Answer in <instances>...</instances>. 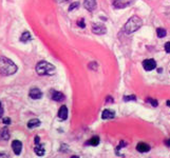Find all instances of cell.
Listing matches in <instances>:
<instances>
[{"label": "cell", "mask_w": 170, "mask_h": 158, "mask_svg": "<svg viewBox=\"0 0 170 158\" xmlns=\"http://www.w3.org/2000/svg\"><path fill=\"white\" fill-rule=\"evenodd\" d=\"M17 65L6 57H0V74L5 76L13 75L17 72Z\"/></svg>", "instance_id": "1"}, {"label": "cell", "mask_w": 170, "mask_h": 158, "mask_svg": "<svg viewBox=\"0 0 170 158\" xmlns=\"http://www.w3.org/2000/svg\"><path fill=\"white\" fill-rule=\"evenodd\" d=\"M36 72L39 76H52L55 74L56 69L52 63L48 61H40L36 65Z\"/></svg>", "instance_id": "2"}, {"label": "cell", "mask_w": 170, "mask_h": 158, "mask_svg": "<svg viewBox=\"0 0 170 158\" xmlns=\"http://www.w3.org/2000/svg\"><path fill=\"white\" fill-rule=\"evenodd\" d=\"M142 24H143V22H142V20H141L140 17H137V16H132L129 20L126 22V24H125V26H124L125 32L127 33V34L134 33L135 31H137L141 26H142Z\"/></svg>", "instance_id": "3"}, {"label": "cell", "mask_w": 170, "mask_h": 158, "mask_svg": "<svg viewBox=\"0 0 170 158\" xmlns=\"http://www.w3.org/2000/svg\"><path fill=\"white\" fill-rule=\"evenodd\" d=\"M92 32L94 34H97V35H103V34H106L107 29L105 25L99 24V23H94L92 24Z\"/></svg>", "instance_id": "4"}, {"label": "cell", "mask_w": 170, "mask_h": 158, "mask_svg": "<svg viewBox=\"0 0 170 158\" xmlns=\"http://www.w3.org/2000/svg\"><path fill=\"white\" fill-rule=\"evenodd\" d=\"M143 66L146 71H152L156 68V62H155L154 59H146V60L143 61Z\"/></svg>", "instance_id": "5"}, {"label": "cell", "mask_w": 170, "mask_h": 158, "mask_svg": "<svg viewBox=\"0 0 170 158\" xmlns=\"http://www.w3.org/2000/svg\"><path fill=\"white\" fill-rule=\"evenodd\" d=\"M132 0H113V5L116 9H124L130 5Z\"/></svg>", "instance_id": "6"}, {"label": "cell", "mask_w": 170, "mask_h": 158, "mask_svg": "<svg viewBox=\"0 0 170 158\" xmlns=\"http://www.w3.org/2000/svg\"><path fill=\"white\" fill-rule=\"evenodd\" d=\"M29 95H30V97L32 98V99H34V100H36V99H40V98L42 97V93H41V91L39 90L38 88L31 89Z\"/></svg>", "instance_id": "7"}, {"label": "cell", "mask_w": 170, "mask_h": 158, "mask_svg": "<svg viewBox=\"0 0 170 158\" xmlns=\"http://www.w3.org/2000/svg\"><path fill=\"white\" fill-rule=\"evenodd\" d=\"M12 148H13L14 153H15L16 155H19V154L21 153V150H22V143L19 140H14L13 142H12Z\"/></svg>", "instance_id": "8"}, {"label": "cell", "mask_w": 170, "mask_h": 158, "mask_svg": "<svg viewBox=\"0 0 170 158\" xmlns=\"http://www.w3.org/2000/svg\"><path fill=\"white\" fill-rule=\"evenodd\" d=\"M58 117L60 118L61 121H65L68 118V109L66 105H61L58 111Z\"/></svg>", "instance_id": "9"}, {"label": "cell", "mask_w": 170, "mask_h": 158, "mask_svg": "<svg viewBox=\"0 0 170 158\" xmlns=\"http://www.w3.org/2000/svg\"><path fill=\"white\" fill-rule=\"evenodd\" d=\"M51 98L55 101H64L65 100V96L60 92H57V91H51Z\"/></svg>", "instance_id": "10"}, {"label": "cell", "mask_w": 170, "mask_h": 158, "mask_svg": "<svg viewBox=\"0 0 170 158\" xmlns=\"http://www.w3.org/2000/svg\"><path fill=\"white\" fill-rule=\"evenodd\" d=\"M84 4L87 10L92 12V11H94L95 8H96V0H85Z\"/></svg>", "instance_id": "11"}, {"label": "cell", "mask_w": 170, "mask_h": 158, "mask_svg": "<svg viewBox=\"0 0 170 158\" xmlns=\"http://www.w3.org/2000/svg\"><path fill=\"white\" fill-rule=\"evenodd\" d=\"M136 150L141 153H146V152H149L150 151V147L149 144L145 142H140L136 146Z\"/></svg>", "instance_id": "12"}, {"label": "cell", "mask_w": 170, "mask_h": 158, "mask_svg": "<svg viewBox=\"0 0 170 158\" xmlns=\"http://www.w3.org/2000/svg\"><path fill=\"white\" fill-rule=\"evenodd\" d=\"M115 116L114 112L111 110H105L103 111V114H102V118L103 119H111Z\"/></svg>", "instance_id": "13"}, {"label": "cell", "mask_w": 170, "mask_h": 158, "mask_svg": "<svg viewBox=\"0 0 170 158\" xmlns=\"http://www.w3.org/2000/svg\"><path fill=\"white\" fill-rule=\"evenodd\" d=\"M34 150H35V153L37 154L38 156H43V155H44V153H46V151H44V148H43V147L41 146L40 143L36 144V147L34 148Z\"/></svg>", "instance_id": "14"}, {"label": "cell", "mask_w": 170, "mask_h": 158, "mask_svg": "<svg viewBox=\"0 0 170 158\" xmlns=\"http://www.w3.org/2000/svg\"><path fill=\"white\" fill-rule=\"evenodd\" d=\"M40 126V121L38 119H32L28 122V128L29 129H34Z\"/></svg>", "instance_id": "15"}, {"label": "cell", "mask_w": 170, "mask_h": 158, "mask_svg": "<svg viewBox=\"0 0 170 158\" xmlns=\"http://www.w3.org/2000/svg\"><path fill=\"white\" fill-rule=\"evenodd\" d=\"M31 39H32V36H31V34L29 32L22 33V35H21V37H20L21 42H28V41H30Z\"/></svg>", "instance_id": "16"}, {"label": "cell", "mask_w": 170, "mask_h": 158, "mask_svg": "<svg viewBox=\"0 0 170 158\" xmlns=\"http://www.w3.org/2000/svg\"><path fill=\"white\" fill-rule=\"evenodd\" d=\"M98 143H99V137L94 136V137H92L88 142H86V144H90V146L96 147V146H98Z\"/></svg>", "instance_id": "17"}, {"label": "cell", "mask_w": 170, "mask_h": 158, "mask_svg": "<svg viewBox=\"0 0 170 158\" xmlns=\"http://www.w3.org/2000/svg\"><path fill=\"white\" fill-rule=\"evenodd\" d=\"M0 136L4 139V140H8L9 137H10V134H9V131L6 128H3L2 131H1V133H0Z\"/></svg>", "instance_id": "18"}, {"label": "cell", "mask_w": 170, "mask_h": 158, "mask_svg": "<svg viewBox=\"0 0 170 158\" xmlns=\"http://www.w3.org/2000/svg\"><path fill=\"white\" fill-rule=\"evenodd\" d=\"M156 34L160 38H164L167 33H166V30H164V29H162V28H159L156 30Z\"/></svg>", "instance_id": "19"}, {"label": "cell", "mask_w": 170, "mask_h": 158, "mask_svg": "<svg viewBox=\"0 0 170 158\" xmlns=\"http://www.w3.org/2000/svg\"><path fill=\"white\" fill-rule=\"evenodd\" d=\"M124 100H125V101L136 100V97H135L134 95H131V96H125V97H124Z\"/></svg>", "instance_id": "20"}, {"label": "cell", "mask_w": 170, "mask_h": 158, "mask_svg": "<svg viewBox=\"0 0 170 158\" xmlns=\"http://www.w3.org/2000/svg\"><path fill=\"white\" fill-rule=\"evenodd\" d=\"M148 102H150V104L152 105V107H157V101L155 99H151V98H148L147 99Z\"/></svg>", "instance_id": "21"}, {"label": "cell", "mask_w": 170, "mask_h": 158, "mask_svg": "<svg viewBox=\"0 0 170 158\" xmlns=\"http://www.w3.org/2000/svg\"><path fill=\"white\" fill-rule=\"evenodd\" d=\"M78 5H79L78 2H73L70 6H69V11H73L75 8H78Z\"/></svg>", "instance_id": "22"}, {"label": "cell", "mask_w": 170, "mask_h": 158, "mask_svg": "<svg viewBox=\"0 0 170 158\" xmlns=\"http://www.w3.org/2000/svg\"><path fill=\"white\" fill-rule=\"evenodd\" d=\"M77 25H79L80 28H85V26H86V24H85V20H84V19H80V20L77 22Z\"/></svg>", "instance_id": "23"}, {"label": "cell", "mask_w": 170, "mask_h": 158, "mask_svg": "<svg viewBox=\"0 0 170 158\" xmlns=\"http://www.w3.org/2000/svg\"><path fill=\"white\" fill-rule=\"evenodd\" d=\"M2 122L4 123V124H10V123H11V119H10V118H3Z\"/></svg>", "instance_id": "24"}, {"label": "cell", "mask_w": 170, "mask_h": 158, "mask_svg": "<svg viewBox=\"0 0 170 158\" xmlns=\"http://www.w3.org/2000/svg\"><path fill=\"white\" fill-rule=\"evenodd\" d=\"M165 51L167 53H170V42H167L165 44Z\"/></svg>", "instance_id": "25"}, {"label": "cell", "mask_w": 170, "mask_h": 158, "mask_svg": "<svg viewBox=\"0 0 170 158\" xmlns=\"http://www.w3.org/2000/svg\"><path fill=\"white\" fill-rule=\"evenodd\" d=\"M3 115V107H2V103L0 102V118L2 117Z\"/></svg>", "instance_id": "26"}, {"label": "cell", "mask_w": 170, "mask_h": 158, "mask_svg": "<svg viewBox=\"0 0 170 158\" xmlns=\"http://www.w3.org/2000/svg\"><path fill=\"white\" fill-rule=\"evenodd\" d=\"M92 66H93V68L95 69V70H96V69H97V65H96V63L91 62V63H90V65H89V68H92Z\"/></svg>", "instance_id": "27"}, {"label": "cell", "mask_w": 170, "mask_h": 158, "mask_svg": "<svg viewBox=\"0 0 170 158\" xmlns=\"http://www.w3.org/2000/svg\"><path fill=\"white\" fill-rule=\"evenodd\" d=\"M39 140H40V139H39V136H36L35 137V144H38Z\"/></svg>", "instance_id": "28"}, {"label": "cell", "mask_w": 170, "mask_h": 158, "mask_svg": "<svg viewBox=\"0 0 170 158\" xmlns=\"http://www.w3.org/2000/svg\"><path fill=\"white\" fill-rule=\"evenodd\" d=\"M109 101H111V102H112V101H113V98L110 97V96H109V97H108V98H107V102H109Z\"/></svg>", "instance_id": "29"}, {"label": "cell", "mask_w": 170, "mask_h": 158, "mask_svg": "<svg viewBox=\"0 0 170 158\" xmlns=\"http://www.w3.org/2000/svg\"><path fill=\"white\" fill-rule=\"evenodd\" d=\"M56 1L59 3H64V2H66V1H68V0H56Z\"/></svg>", "instance_id": "30"}, {"label": "cell", "mask_w": 170, "mask_h": 158, "mask_svg": "<svg viewBox=\"0 0 170 158\" xmlns=\"http://www.w3.org/2000/svg\"><path fill=\"white\" fill-rule=\"evenodd\" d=\"M0 157H6V155H4V154H1V155H0Z\"/></svg>", "instance_id": "31"}, {"label": "cell", "mask_w": 170, "mask_h": 158, "mask_svg": "<svg viewBox=\"0 0 170 158\" xmlns=\"http://www.w3.org/2000/svg\"><path fill=\"white\" fill-rule=\"evenodd\" d=\"M167 144H168V147H169V148H170V139H169V140H168V142H167Z\"/></svg>", "instance_id": "32"}, {"label": "cell", "mask_w": 170, "mask_h": 158, "mask_svg": "<svg viewBox=\"0 0 170 158\" xmlns=\"http://www.w3.org/2000/svg\"><path fill=\"white\" fill-rule=\"evenodd\" d=\"M167 105H168V107H170V101L169 100L167 101Z\"/></svg>", "instance_id": "33"}]
</instances>
